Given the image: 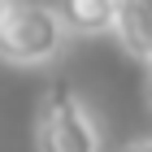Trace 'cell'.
I'll list each match as a JSON object with an SVG mask.
<instances>
[{"label": "cell", "instance_id": "obj_7", "mask_svg": "<svg viewBox=\"0 0 152 152\" xmlns=\"http://www.w3.org/2000/svg\"><path fill=\"white\" fill-rule=\"evenodd\" d=\"M148 104H152V65H148Z\"/></svg>", "mask_w": 152, "mask_h": 152}, {"label": "cell", "instance_id": "obj_5", "mask_svg": "<svg viewBox=\"0 0 152 152\" xmlns=\"http://www.w3.org/2000/svg\"><path fill=\"white\" fill-rule=\"evenodd\" d=\"M126 152H152V139H139V143H130Z\"/></svg>", "mask_w": 152, "mask_h": 152}, {"label": "cell", "instance_id": "obj_2", "mask_svg": "<svg viewBox=\"0 0 152 152\" xmlns=\"http://www.w3.org/2000/svg\"><path fill=\"white\" fill-rule=\"evenodd\" d=\"M65 48V26H61L52 4L39 0H13L9 18L0 26V61L9 65H48Z\"/></svg>", "mask_w": 152, "mask_h": 152}, {"label": "cell", "instance_id": "obj_3", "mask_svg": "<svg viewBox=\"0 0 152 152\" xmlns=\"http://www.w3.org/2000/svg\"><path fill=\"white\" fill-rule=\"evenodd\" d=\"M113 4V35L135 61L152 65V0H109Z\"/></svg>", "mask_w": 152, "mask_h": 152}, {"label": "cell", "instance_id": "obj_1", "mask_svg": "<svg viewBox=\"0 0 152 152\" xmlns=\"http://www.w3.org/2000/svg\"><path fill=\"white\" fill-rule=\"evenodd\" d=\"M35 152H100V126L70 83H52L39 96Z\"/></svg>", "mask_w": 152, "mask_h": 152}, {"label": "cell", "instance_id": "obj_6", "mask_svg": "<svg viewBox=\"0 0 152 152\" xmlns=\"http://www.w3.org/2000/svg\"><path fill=\"white\" fill-rule=\"evenodd\" d=\"M9 9H13V0H0V26H4V18H9Z\"/></svg>", "mask_w": 152, "mask_h": 152}, {"label": "cell", "instance_id": "obj_4", "mask_svg": "<svg viewBox=\"0 0 152 152\" xmlns=\"http://www.w3.org/2000/svg\"><path fill=\"white\" fill-rule=\"evenodd\" d=\"M52 9H57L65 35H109L113 31V4L109 0H57Z\"/></svg>", "mask_w": 152, "mask_h": 152}]
</instances>
